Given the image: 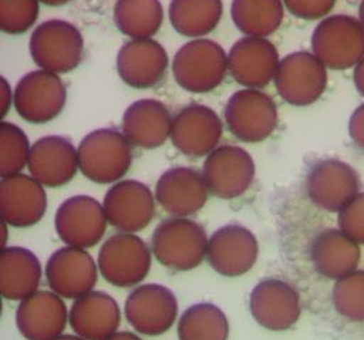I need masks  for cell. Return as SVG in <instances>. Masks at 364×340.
Returning a JSON list of instances; mask_svg holds the SVG:
<instances>
[{
	"instance_id": "cell-13",
	"label": "cell",
	"mask_w": 364,
	"mask_h": 340,
	"mask_svg": "<svg viewBox=\"0 0 364 340\" xmlns=\"http://www.w3.org/2000/svg\"><path fill=\"white\" fill-rule=\"evenodd\" d=\"M104 206L89 195H76L63 201L55 214V229L67 247L97 245L107 232Z\"/></svg>"
},
{
	"instance_id": "cell-27",
	"label": "cell",
	"mask_w": 364,
	"mask_h": 340,
	"mask_svg": "<svg viewBox=\"0 0 364 340\" xmlns=\"http://www.w3.org/2000/svg\"><path fill=\"white\" fill-rule=\"evenodd\" d=\"M310 259L319 275L338 280L358 270L360 248L343 230L325 229L311 241Z\"/></svg>"
},
{
	"instance_id": "cell-5",
	"label": "cell",
	"mask_w": 364,
	"mask_h": 340,
	"mask_svg": "<svg viewBox=\"0 0 364 340\" xmlns=\"http://www.w3.org/2000/svg\"><path fill=\"white\" fill-rule=\"evenodd\" d=\"M29 51L40 70L60 75L79 67L85 53V41L82 33L71 22L49 19L31 33Z\"/></svg>"
},
{
	"instance_id": "cell-15",
	"label": "cell",
	"mask_w": 364,
	"mask_h": 340,
	"mask_svg": "<svg viewBox=\"0 0 364 340\" xmlns=\"http://www.w3.org/2000/svg\"><path fill=\"white\" fill-rule=\"evenodd\" d=\"M155 196L151 189L137 180H122L107 189L104 210L107 223L122 233L146 229L155 217Z\"/></svg>"
},
{
	"instance_id": "cell-21",
	"label": "cell",
	"mask_w": 364,
	"mask_h": 340,
	"mask_svg": "<svg viewBox=\"0 0 364 340\" xmlns=\"http://www.w3.org/2000/svg\"><path fill=\"white\" fill-rule=\"evenodd\" d=\"M28 169L41 186L60 188L68 184L79 169L77 149L67 137H43L31 144Z\"/></svg>"
},
{
	"instance_id": "cell-28",
	"label": "cell",
	"mask_w": 364,
	"mask_h": 340,
	"mask_svg": "<svg viewBox=\"0 0 364 340\" xmlns=\"http://www.w3.org/2000/svg\"><path fill=\"white\" fill-rule=\"evenodd\" d=\"M41 264L31 249L6 247L0 253V293L10 301H23L37 293Z\"/></svg>"
},
{
	"instance_id": "cell-33",
	"label": "cell",
	"mask_w": 364,
	"mask_h": 340,
	"mask_svg": "<svg viewBox=\"0 0 364 340\" xmlns=\"http://www.w3.org/2000/svg\"><path fill=\"white\" fill-rule=\"evenodd\" d=\"M31 144L25 131L10 122L0 123V176L19 174L28 166Z\"/></svg>"
},
{
	"instance_id": "cell-22",
	"label": "cell",
	"mask_w": 364,
	"mask_h": 340,
	"mask_svg": "<svg viewBox=\"0 0 364 340\" xmlns=\"http://www.w3.org/2000/svg\"><path fill=\"white\" fill-rule=\"evenodd\" d=\"M203 174L193 168L173 166L161 174L155 186L158 204L174 217L198 214L208 199Z\"/></svg>"
},
{
	"instance_id": "cell-1",
	"label": "cell",
	"mask_w": 364,
	"mask_h": 340,
	"mask_svg": "<svg viewBox=\"0 0 364 340\" xmlns=\"http://www.w3.org/2000/svg\"><path fill=\"white\" fill-rule=\"evenodd\" d=\"M79 170L97 184L122 181L132 165V144L116 128H98L80 140Z\"/></svg>"
},
{
	"instance_id": "cell-32",
	"label": "cell",
	"mask_w": 364,
	"mask_h": 340,
	"mask_svg": "<svg viewBox=\"0 0 364 340\" xmlns=\"http://www.w3.org/2000/svg\"><path fill=\"white\" fill-rule=\"evenodd\" d=\"M177 329L180 340H228L230 324L223 310L201 302L182 313Z\"/></svg>"
},
{
	"instance_id": "cell-11",
	"label": "cell",
	"mask_w": 364,
	"mask_h": 340,
	"mask_svg": "<svg viewBox=\"0 0 364 340\" xmlns=\"http://www.w3.org/2000/svg\"><path fill=\"white\" fill-rule=\"evenodd\" d=\"M67 87L58 74L46 70L31 71L14 89V108L21 119L46 124L56 119L65 107Z\"/></svg>"
},
{
	"instance_id": "cell-6",
	"label": "cell",
	"mask_w": 364,
	"mask_h": 340,
	"mask_svg": "<svg viewBox=\"0 0 364 340\" xmlns=\"http://www.w3.org/2000/svg\"><path fill=\"white\" fill-rule=\"evenodd\" d=\"M228 131L243 143L268 139L277 128V105L269 94L257 89H242L232 94L225 107Z\"/></svg>"
},
{
	"instance_id": "cell-17",
	"label": "cell",
	"mask_w": 364,
	"mask_h": 340,
	"mask_svg": "<svg viewBox=\"0 0 364 340\" xmlns=\"http://www.w3.org/2000/svg\"><path fill=\"white\" fill-rule=\"evenodd\" d=\"M249 308L258 324L269 331H286L296 324L302 308L298 290L282 279H264L255 286Z\"/></svg>"
},
{
	"instance_id": "cell-37",
	"label": "cell",
	"mask_w": 364,
	"mask_h": 340,
	"mask_svg": "<svg viewBox=\"0 0 364 340\" xmlns=\"http://www.w3.org/2000/svg\"><path fill=\"white\" fill-rule=\"evenodd\" d=\"M336 1L337 0H283L286 9L292 16L306 21L329 16Z\"/></svg>"
},
{
	"instance_id": "cell-39",
	"label": "cell",
	"mask_w": 364,
	"mask_h": 340,
	"mask_svg": "<svg viewBox=\"0 0 364 340\" xmlns=\"http://www.w3.org/2000/svg\"><path fill=\"white\" fill-rule=\"evenodd\" d=\"M0 90H1V117L7 115L9 109L11 107V104H14V93L11 90L10 83L7 82L6 78H0Z\"/></svg>"
},
{
	"instance_id": "cell-35",
	"label": "cell",
	"mask_w": 364,
	"mask_h": 340,
	"mask_svg": "<svg viewBox=\"0 0 364 340\" xmlns=\"http://www.w3.org/2000/svg\"><path fill=\"white\" fill-rule=\"evenodd\" d=\"M40 13V0H0V29L19 36L33 28Z\"/></svg>"
},
{
	"instance_id": "cell-10",
	"label": "cell",
	"mask_w": 364,
	"mask_h": 340,
	"mask_svg": "<svg viewBox=\"0 0 364 340\" xmlns=\"http://www.w3.org/2000/svg\"><path fill=\"white\" fill-rule=\"evenodd\" d=\"M362 188L360 176L347 162L326 158L316 162L306 176L310 201L323 211L340 213Z\"/></svg>"
},
{
	"instance_id": "cell-43",
	"label": "cell",
	"mask_w": 364,
	"mask_h": 340,
	"mask_svg": "<svg viewBox=\"0 0 364 340\" xmlns=\"http://www.w3.org/2000/svg\"><path fill=\"white\" fill-rule=\"evenodd\" d=\"M53 340H85L82 339L80 336H77V335H60L59 338H56V339Z\"/></svg>"
},
{
	"instance_id": "cell-18",
	"label": "cell",
	"mask_w": 364,
	"mask_h": 340,
	"mask_svg": "<svg viewBox=\"0 0 364 340\" xmlns=\"http://www.w3.org/2000/svg\"><path fill=\"white\" fill-rule=\"evenodd\" d=\"M256 235L240 223H228L213 232L207 249V260L213 270L228 278L249 272L257 262Z\"/></svg>"
},
{
	"instance_id": "cell-3",
	"label": "cell",
	"mask_w": 364,
	"mask_h": 340,
	"mask_svg": "<svg viewBox=\"0 0 364 340\" xmlns=\"http://www.w3.org/2000/svg\"><path fill=\"white\" fill-rule=\"evenodd\" d=\"M208 241L207 233L198 222L188 218H168L152 233V253L166 268L189 271L207 256Z\"/></svg>"
},
{
	"instance_id": "cell-42",
	"label": "cell",
	"mask_w": 364,
	"mask_h": 340,
	"mask_svg": "<svg viewBox=\"0 0 364 340\" xmlns=\"http://www.w3.org/2000/svg\"><path fill=\"white\" fill-rule=\"evenodd\" d=\"M71 0H40V3L46 4V6H50V7H59V6H64L67 3H70Z\"/></svg>"
},
{
	"instance_id": "cell-8",
	"label": "cell",
	"mask_w": 364,
	"mask_h": 340,
	"mask_svg": "<svg viewBox=\"0 0 364 340\" xmlns=\"http://www.w3.org/2000/svg\"><path fill=\"white\" fill-rule=\"evenodd\" d=\"M101 275L116 287H134L141 283L151 268V252L134 233L109 237L98 255Z\"/></svg>"
},
{
	"instance_id": "cell-36",
	"label": "cell",
	"mask_w": 364,
	"mask_h": 340,
	"mask_svg": "<svg viewBox=\"0 0 364 340\" xmlns=\"http://www.w3.org/2000/svg\"><path fill=\"white\" fill-rule=\"evenodd\" d=\"M338 229L346 233L355 243L364 245V192H359L338 213Z\"/></svg>"
},
{
	"instance_id": "cell-20",
	"label": "cell",
	"mask_w": 364,
	"mask_h": 340,
	"mask_svg": "<svg viewBox=\"0 0 364 340\" xmlns=\"http://www.w3.org/2000/svg\"><path fill=\"white\" fill-rule=\"evenodd\" d=\"M116 65L122 82L129 87L151 89L166 75L168 55L154 38L129 40L119 49Z\"/></svg>"
},
{
	"instance_id": "cell-9",
	"label": "cell",
	"mask_w": 364,
	"mask_h": 340,
	"mask_svg": "<svg viewBox=\"0 0 364 340\" xmlns=\"http://www.w3.org/2000/svg\"><path fill=\"white\" fill-rule=\"evenodd\" d=\"M201 174L213 196L231 201L242 196L252 186L256 164L242 147L223 144L205 156Z\"/></svg>"
},
{
	"instance_id": "cell-25",
	"label": "cell",
	"mask_w": 364,
	"mask_h": 340,
	"mask_svg": "<svg viewBox=\"0 0 364 340\" xmlns=\"http://www.w3.org/2000/svg\"><path fill=\"white\" fill-rule=\"evenodd\" d=\"M173 117L166 105L154 98L132 102L122 115V134L132 146L152 150L164 146L171 134Z\"/></svg>"
},
{
	"instance_id": "cell-12",
	"label": "cell",
	"mask_w": 364,
	"mask_h": 340,
	"mask_svg": "<svg viewBox=\"0 0 364 340\" xmlns=\"http://www.w3.org/2000/svg\"><path fill=\"white\" fill-rule=\"evenodd\" d=\"M125 319L139 334L158 336L167 332L177 320L178 302L166 286L147 283L128 295L124 307Z\"/></svg>"
},
{
	"instance_id": "cell-30",
	"label": "cell",
	"mask_w": 364,
	"mask_h": 340,
	"mask_svg": "<svg viewBox=\"0 0 364 340\" xmlns=\"http://www.w3.org/2000/svg\"><path fill=\"white\" fill-rule=\"evenodd\" d=\"M231 19L246 37L267 38L283 23V0H232Z\"/></svg>"
},
{
	"instance_id": "cell-2",
	"label": "cell",
	"mask_w": 364,
	"mask_h": 340,
	"mask_svg": "<svg viewBox=\"0 0 364 340\" xmlns=\"http://www.w3.org/2000/svg\"><path fill=\"white\" fill-rule=\"evenodd\" d=\"M176 83L189 93H210L218 89L228 71V56L219 43L193 38L183 44L171 62Z\"/></svg>"
},
{
	"instance_id": "cell-24",
	"label": "cell",
	"mask_w": 364,
	"mask_h": 340,
	"mask_svg": "<svg viewBox=\"0 0 364 340\" xmlns=\"http://www.w3.org/2000/svg\"><path fill=\"white\" fill-rule=\"evenodd\" d=\"M70 314L60 295L37 292L21 301L16 309L18 331L28 340H53L63 335Z\"/></svg>"
},
{
	"instance_id": "cell-26",
	"label": "cell",
	"mask_w": 364,
	"mask_h": 340,
	"mask_svg": "<svg viewBox=\"0 0 364 340\" xmlns=\"http://www.w3.org/2000/svg\"><path fill=\"white\" fill-rule=\"evenodd\" d=\"M70 325L85 340H105L117 332L122 312L105 292H90L75 299L70 309Z\"/></svg>"
},
{
	"instance_id": "cell-4",
	"label": "cell",
	"mask_w": 364,
	"mask_h": 340,
	"mask_svg": "<svg viewBox=\"0 0 364 340\" xmlns=\"http://www.w3.org/2000/svg\"><path fill=\"white\" fill-rule=\"evenodd\" d=\"M311 49L329 70L355 68L364 58L363 25L355 16H326L313 31Z\"/></svg>"
},
{
	"instance_id": "cell-7",
	"label": "cell",
	"mask_w": 364,
	"mask_h": 340,
	"mask_svg": "<svg viewBox=\"0 0 364 340\" xmlns=\"http://www.w3.org/2000/svg\"><path fill=\"white\" fill-rule=\"evenodd\" d=\"M274 86L282 100L289 105L307 107L325 93L328 68L313 52H292L280 60Z\"/></svg>"
},
{
	"instance_id": "cell-44",
	"label": "cell",
	"mask_w": 364,
	"mask_h": 340,
	"mask_svg": "<svg viewBox=\"0 0 364 340\" xmlns=\"http://www.w3.org/2000/svg\"><path fill=\"white\" fill-rule=\"evenodd\" d=\"M359 21L364 28V0L360 1V6H359Z\"/></svg>"
},
{
	"instance_id": "cell-23",
	"label": "cell",
	"mask_w": 364,
	"mask_h": 340,
	"mask_svg": "<svg viewBox=\"0 0 364 340\" xmlns=\"http://www.w3.org/2000/svg\"><path fill=\"white\" fill-rule=\"evenodd\" d=\"M48 208L44 186L31 176L19 173L3 177L0 183L1 221L14 228L38 223Z\"/></svg>"
},
{
	"instance_id": "cell-29",
	"label": "cell",
	"mask_w": 364,
	"mask_h": 340,
	"mask_svg": "<svg viewBox=\"0 0 364 340\" xmlns=\"http://www.w3.org/2000/svg\"><path fill=\"white\" fill-rule=\"evenodd\" d=\"M223 16V0H171L168 19L183 37L204 38L213 33Z\"/></svg>"
},
{
	"instance_id": "cell-14",
	"label": "cell",
	"mask_w": 364,
	"mask_h": 340,
	"mask_svg": "<svg viewBox=\"0 0 364 340\" xmlns=\"http://www.w3.org/2000/svg\"><path fill=\"white\" fill-rule=\"evenodd\" d=\"M222 137L223 122L207 105L191 104L173 117L170 140L186 156H208L219 147Z\"/></svg>"
},
{
	"instance_id": "cell-31",
	"label": "cell",
	"mask_w": 364,
	"mask_h": 340,
	"mask_svg": "<svg viewBox=\"0 0 364 340\" xmlns=\"http://www.w3.org/2000/svg\"><path fill=\"white\" fill-rule=\"evenodd\" d=\"M113 21L131 40L151 38L162 26L164 7L161 0H117Z\"/></svg>"
},
{
	"instance_id": "cell-40",
	"label": "cell",
	"mask_w": 364,
	"mask_h": 340,
	"mask_svg": "<svg viewBox=\"0 0 364 340\" xmlns=\"http://www.w3.org/2000/svg\"><path fill=\"white\" fill-rule=\"evenodd\" d=\"M353 83L358 93L364 97V58L353 68Z\"/></svg>"
},
{
	"instance_id": "cell-16",
	"label": "cell",
	"mask_w": 364,
	"mask_h": 340,
	"mask_svg": "<svg viewBox=\"0 0 364 340\" xmlns=\"http://www.w3.org/2000/svg\"><path fill=\"white\" fill-rule=\"evenodd\" d=\"M228 71L243 89L267 87L274 80L280 56L272 41L262 37H242L228 51Z\"/></svg>"
},
{
	"instance_id": "cell-41",
	"label": "cell",
	"mask_w": 364,
	"mask_h": 340,
	"mask_svg": "<svg viewBox=\"0 0 364 340\" xmlns=\"http://www.w3.org/2000/svg\"><path fill=\"white\" fill-rule=\"evenodd\" d=\"M105 340H141L139 336H136L135 334L132 332H128V331H122V332H116L113 334L112 336H109Z\"/></svg>"
},
{
	"instance_id": "cell-38",
	"label": "cell",
	"mask_w": 364,
	"mask_h": 340,
	"mask_svg": "<svg viewBox=\"0 0 364 340\" xmlns=\"http://www.w3.org/2000/svg\"><path fill=\"white\" fill-rule=\"evenodd\" d=\"M348 132L353 144L364 153V102L350 115Z\"/></svg>"
},
{
	"instance_id": "cell-34",
	"label": "cell",
	"mask_w": 364,
	"mask_h": 340,
	"mask_svg": "<svg viewBox=\"0 0 364 340\" xmlns=\"http://www.w3.org/2000/svg\"><path fill=\"white\" fill-rule=\"evenodd\" d=\"M332 301L341 317L352 323H364V271L356 270L336 280Z\"/></svg>"
},
{
	"instance_id": "cell-19",
	"label": "cell",
	"mask_w": 364,
	"mask_h": 340,
	"mask_svg": "<svg viewBox=\"0 0 364 340\" xmlns=\"http://www.w3.org/2000/svg\"><path fill=\"white\" fill-rule=\"evenodd\" d=\"M46 280L53 293L77 299L97 283V264L85 249L64 247L53 252L46 267Z\"/></svg>"
}]
</instances>
